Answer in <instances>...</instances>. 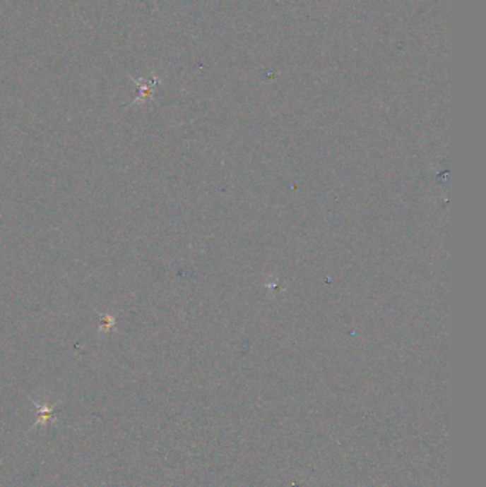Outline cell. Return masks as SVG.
<instances>
[{"label": "cell", "instance_id": "6da1fadb", "mask_svg": "<svg viewBox=\"0 0 486 487\" xmlns=\"http://www.w3.org/2000/svg\"><path fill=\"white\" fill-rule=\"evenodd\" d=\"M33 403H35L36 411H37V414H39L37 421H36V423H35L33 428L45 426V425H47L49 422H52V421L54 419V418H53V411H54V408L57 406V403H54V404H47V403L40 404V403H37V402H33Z\"/></svg>", "mask_w": 486, "mask_h": 487}]
</instances>
